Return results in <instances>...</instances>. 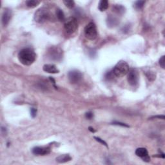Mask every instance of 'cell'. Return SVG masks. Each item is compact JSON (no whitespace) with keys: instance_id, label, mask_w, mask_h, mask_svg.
I'll use <instances>...</instances> for the list:
<instances>
[{"instance_id":"ba28073f","label":"cell","mask_w":165,"mask_h":165,"mask_svg":"<svg viewBox=\"0 0 165 165\" xmlns=\"http://www.w3.org/2000/svg\"><path fill=\"white\" fill-rule=\"evenodd\" d=\"M68 78L69 81L72 84H76L81 81L82 78V74L81 72L76 70L70 71L68 74Z\"/></svg>"},{"instance_id":"8fae6325","label":"cell","mask_w":165,"mask_h":165,"mask_svg":"<svg viewBox=\"0 0 165 165\" xmlns=\"http://www.w3.org/2000/svg\"><path fill=\"white\" fill-rule=\"evenodd\" d=\"M12 11L11 9L6 8L3 13L2 15V24L4 27H6L10 22L11 18H12Z\"/></svg>"},{"instance_id":"4fadbf2b","label":"cell","mask_w":165,"mask_h":165,"mask_svg":"<svg viewBox=\"0 0 165 165\" xmlns=\"http://www.w3.org/2000/svg\"><path fill=\"white\" fill-rule=\"evenodd\" d=\"M119 23V20L117 18L113 16L110 15L107 18V24L109 27H116L117 25Z\"/></svg>"},{"instance_id":"44dd1931","label":"cell","mask_w":165,"mask_h":165,"mask_svg":"<svg viewBox=\"0 0 165 165\" xmlns=\"http://www.w3.org/2000/svg\"><path fill=\"white\" fill-rule=\"evenodd\" d=\"M165 56H163L161 57V58H160L159 59V65L160 66H161L162 68H163V69H164L165 68Z\"/></svg>"},{"instance_id":"52a82bcc","label":"cell","mask_w":165,"mask_h":165,"mask_svg":"<svg viewBox=\"0 0 165 165\" xmlns=\"http://www.w3.org/2000/svg\"><path fill=\"white\" fill-rule=\"evenodd\" d=\"M127 74V80L128 83L132 87H135L136 85H138L139 82V74L138 71L134 68L130 69L129 70Z\"/></svg>"},{"instance_id":"d6986e66","label":"cell","mask_w":165,"mask_h":165,"mask_svg":"<svg viewBox=\"0 0 165 165\" xmlns=\"http://www.w3.org/2000/svg\"><path fill=\"white\" fill-rule=\"evenodd\" d=\"M63 4H65L66 7L68 8H72L74 7L75 2L72 0H66V1H63Z\"/></svg>"},{"instance_id":"ffe728a7","label":"cell","mask_w":165,"mask_h":165,"mask_svg":"<svg viewBox=\"0 0 165 165\" xmlns=\"http://www.w3.org/2000/svg\"><path fill=\"white\" fill-rule=\"evenodd\" d=\"M145 4V1H138L135 2V8L138 10H140Z\"/></svg>"},{"instance_id":"5bb4252c","label":"cell","mask_w":165,"mask_h":165,"mask_svg":"<svg viewBox=\"0 0 165 165\" xmlns=\"http://www.w3.org/2000/svg\"><path fill=\"white\" fill-rule=\"evenodd\" d=\"M56 161L59 163H65L72 160V157L68 154H63L58 156L56 159Z\"/></svg>"},{"instance_id":"8992f818","label":"cell","mask_w":165,"mask_h":165,"mask_svg":"<svg viewBox=\"0 0 165 165\" xmlns=\"http://www.w3.org/2000/svg\"><path fill=\"white\" fill-rule=\"evenodd\" d=\"M48 57L53 61H60L63 58V50L58 47H52L48 50Z\"/></svg>"},{"instance_id":"6da1fadb","label":"cell","mask_w":165,"mask_h":165,"mask_svg":"<svg viewBox=\"0 0 165 165\" xmlns=\"http://www.w3.org/2000/svg\"><path fill=\"white\" fill-rule=\"evenodd\" d=\"M36 59V54L31 48H25L20 50L18 54V59L20 62L25 66L33 64Z\"/></svg>"},{"instance_id":"277c9868","label":"cell","mask_w":165,"mask_h":165,"mask_svg":"<svg viewBox=\"0 0 165 165\" xmlns=\"http://www.w3.org/2000/svg\"><path fill=\"white\" fill-rule=\"evenodd\" d=\"M85 35L88 39L93 41L97 38V30L96 25L93 22L88 23L85 27Z\"/></svg>"},{"instance_id":"cb8c5ba5","label":"cell","mask_w":165,"mask_h":165,"mask_svg":"<svg viewBox=\"0 0 165 165\" xmlns=\"http://www.w3.org/2000/svg\"><path fill=\"white\" fill-rule=\"evenodd\" d=\"M37 114V109H34V108H32L30 109V115L32 117H35L36 116Z\"/></svg>"},{"instance_id":"7a4b0ae2","label":"cell","mask_w":165,"mask_h":165,"mask_svg":"<svg viewBox=\"0 0 165 165\" xmlns=\"http://www.w3.org/2000/svg\"><path fill=\"white\" fill-rule=\"evenodd\" d=\"M129 70L130 67L128 63L124 61H121L114 66L112 72L116 78H122L128 74Z\"/></svg>"},{"instance_id":"4316f807","label":"cell","mask_w":165,"mask_h":165,"mask_svg":"<svg viewBox=\"0 0 165 165\" xmlns=\"http://www.w3.org/2000/svg\"><path fill=\"white\" fill-rule=\"evenodd\" d=\"M88 130H89V131H90L91 132H92V133L96 132V130H95L94 128L91 127V126H90V127H88Z\"/></svg>"},{"instance_id":"ac0fdd59","label":"cell","mask_w":165,"mask_h":165,"mask_svg":"<svg viewBox=\"0 0 165 165\" xmlns=\"http://www.w3.org/2000/svg\"><path fill=\"white\" fill-rule=\"evenodd\" d=\"M56 16L58 18V20L60 21H65V16L64 12L61 9H57L56 12Z\"/></svg>"},{"instance_id":"5b68a950","label":"cell","mask_w":165,"mask_h":165,"mask_svg":"<svg viewBox=\"0 0 165 165\" xmlns=\"http://www.w3.org/2000/svg\"><path fill=\"white\" fill-rule=\"evenodd\" d=\"M65 31L68 34H73L77 30L78 28V21L74 17H71L66 20L64 23Z\"/></svg>"},{"instance_id":"30bf717a","label":"cell","mask_w":165,"mask_h":165,"mask_svg":"<svg viewBox=\"0 0 165 165\" xmlns=\"http://www.w3.org/2000/svg\"><path fill=\"white\" fill-rule=\"evenodd\" d=\"M135 154L137 156L141 157L142 160L146 162L150 161V157L148 156V152L147 149L145 148H139L135 150Z\"/></svg>"},{"instance_id":"7c38bea8","label":"cell","mask_w":165,"mask_h":165,"mask_svg":"<svg viewBox=\"0 0 165 165\" xmlns=\"http://www.w3.org/2000/svg\"><path fill=\"white\" fill-rule=\"evenodd\" d=\"M43 70L45 72L50 74H58L59 71L54 65L52 64H46L43 66Z\"/></svg>"},{"instance_id":"9a60e30c","label":"cell","mask_w":165,"mask_h":165,"mask_svg":"<svg viewBox=\"0 0 165 165\" xmlns=\"http://www.w3.org/2000/svg\"><path fill=\"white\" fill-rule=\"evenodd\" d=\"M112 11L113 12H116V14H123L125 13V8L122 6L121 5H116L113 6V8H112Z\"/></svg>"},{"instance_id":"7402d4cb","label":"cell","mask_w":165,"mask_h":165,"mask_svg":"<svg viewBox=\"0 0 165 165\" xmlns=\"http://www.w3.org/2000/svg\"><path fill=\"white\" fill-rule=\"evenodd\" d=\"M112 125H119V126H124V127H130V126H128V125H126L125 123H121V122H117V121H114L112 123Z\"/></svg>"},{"instance_id":"9c48e42d","label":"cell","mask_w":165,"mask_h":165,"mask_svg":"<svg viewBox=\"0 0 165 165\" xmlns=\"http://www.w3.org/2000/svg\"><path fill=\"white\" fill-rule=\"evenodd\" d=\"M32 153L37 155H45L50 153L51 148L49 147H36L32 149Z\"/></svg>"},{"instance_id":"484cf974","label":"cell","mask_w":165,"mask_h":165,"mask_svg":"<svg viewBox=\"0 0 165 165\" xmlns=\"http://www.w3.org/2000/svg\"><path fill=\"white\" fill-rule=\"evenodd\" d=\"M150 119H164V116H153V117H152Z\"/></svg>"},{"instance_id":"2e32d148","label":"cell","mask_w":165,"mask_h":165,"mask_svg":"<svg viewBox=\"0 0 165 165\" xmlns=\"http://www.w3.org/2000/svg\"><path fill=\"white\" fill-rule=\"evenodd\" d=\"M109 4L107 0H101V1L99 2L98 8H99V10L101 12H103L107 10L108 8H109Z\"/></svg>"},{"instance_id":"d4e9b609","label":"cell","mask_w":165,"mask_h":165,"mask_svg":"<svg viewBox=\"0 0 165 165\" xmlns=\"http://www.w3.org/2000/svg\"><path fill=\"white\" fill-rule=\"evenodd\" d=\"M85 117H86V118H87L88 119H92L94 117V114L91 112H87L86 114H85Z\"/></svg>"},{"instance_id":"603a6c76","label":"cell","mask_w":165,"mask_h":165,"mask_svg":"<svg viewBox=\"0 0 165 165\" xmlns=\"http://www.w3.org/2000/svg\"><path fill=\"white\" fill-rule=\"evenodd\" d=\"M94 138L95 139H96V141H97V142H100L101 144H102V145H104L106 147H108V145H107V144H106V142L105 141H103V139H101V138H97V137H94Z\"/></svg>"},{"instance_id":"e0dca14e","label":"cell","mask_w":165,"mask_h":165,"mask_svg":"<svg viewBox=\"0 0 165 165\" xmlns=\"http://www.w3.org/2000/svg\"><path fill=\"white\" fill-rule=\"evenodd\" d=\"M41 1H37V0H29V1H27L26 3H25V4H26L28 7L33 8L39 5Z\"/></svg>"},{"instance_id":"3957f363","label":"cell","mask_w":165,"mask_h":165,"mask_svg":"<svg viewBox=\"0 0 165 165\" xmlns=\"http://www.w3.org/2000/svg\"><path fill=\"white\" fill-rule=\"evenodd\" d=\"M52 16L49 11L45 8H41L35 12L34 20L37 23H43L50 20Z\"/></svg>"}]
</instances>
